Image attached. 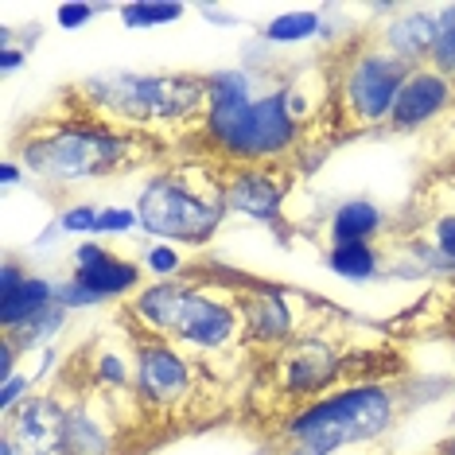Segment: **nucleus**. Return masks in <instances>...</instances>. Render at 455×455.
Here are the masks:
<instances>
[{"instance_id": "nucleus-1", "label": "nucleus", "mask_w": 455, "mask_h": 455, "mask_svg": "<svg viewBox=\"0 0 455 455\" xmlns=\"http://www.w3.org/2000/svg\"><path fill=\"white\" fill-rule=\"evenodd\" d=\"M55 113H36L12 137V152L44 183H86L129 175L140 164H152L164 152V137L113 125L94 113L75 90L55 98Z\"/></svg>"}, {"instance_id": "nucleus-29", "label": "nucleus", "mask_w": 455, "mask_h": 455, "mask_svg": "<svg viewBox=\"0 0 455 455\" xmlns=\"http://www.w3.org/2000/svg\"><path fill=\"white\" fill-rule=\"evenodd\" d=\"M24 59H28V51H20V47H0V70H4V75H12V70L24 67Z\"/></svg>"}, {"instance_id": "nucleus-24", "label": "nucleus", "mask_w": 455, "mask_h": 455, "mask_svg": "<svg viewBox=\"0 0 455 455\" xmlns=\"http://www.w3.org/2000/svg\"><path fill=\"white\" fill-rule=\"evenodd\" d=\"M98 214H101V206H94V203L63 206V211L55 214V230H63V234H98Z\"/></svg>"}, {"instance_id": "nucleus-2", "label": "nucleus", "mask_w": 455, "mask_h": 455, "mask_svg": "<svg viewBox=\"0 0 455 455\" xmlns=\"http://www.w3.org/2000/svg\"><path fill=\"white\" fill-rule=\"evenodd\" d=\"M211 101L199 132L188 140L199 144L203 160L219 168H250V164H288L299 152H307L315 125L296 117L292 109V82L253 94L257 75L245 67L214 70Z\"/></svg>"}, {"instance_id": "nucleus-27", "label": "nucleus", "mask_w": 455, "mask_h": 455, "mask_svg": "<svg viewBox=\"0 0 455 455\" xmlns=\"http://www.w3.org/2000/svg\"><path fill=\"white\" fill-rule=\"evenodd\" d=\"M132 226H140L137 211H129V206H101V214H98V234H129Z\"/></svg>"}, {"instance_id": "nucleus-23", "label": "nucleus", "mask_w": 455, "mask_h": 455, "mask_svg": "<svg viewBox=\"0 0 455 455\" xmlns=\"http://www.w3.org/2000/svg\"><path fill=\"white\" fill-rule=\"evenodd\" d=\"M140 265L148 268L156 281H175V276L188 268V265H183V253L175 250V245H148L144 257H140Z\"/></svg>"}, {"instance_id": "nucleus-28", "label": "nucleus", "mask_w": 455, "mask_h": 455, "mask_svg": "<svg viewBox=\"0 0 455 455\" xmlns=\"http://www.w3.org/2000/svg\"><path fill=\"white\" fill-rule=\"evenodd\" d=\"M16 358H20V350L8 343V339H0V381L16 378Z\"/></svg>"}, {"instance_id": "nucleus-22", "label": "nucleus", "mask_w": 455, "mask_h": 455, "mask_svg": "<svg viewBox=\"0 0 455 455\" xmlns=\"http://www.w3.org/2000/svg\"><path fill=\"white\" fill-rule=\"evenodd\" d=\"M428 67L455 82V4L436 8V44H432Z\"/></svg>"}, {"instance_id": "nucleus-17", "label": "nucleus", "mask_w": 455, "mask_h": 455, "mask_svg": "<svg viewBox=\"0 0 455 455\" xmlns=\"http://www.w3.org/2000/svg\"><path fill=\"white\" fill-rule=\"evenodd\" d=\"M386 211L374 203V199H347L331 211V222H327V234H331V245H347V242H378L386 234Z\"/></svg>"}, {"instance_id": "nucleus-9", "label": "nucleus", "mask_w": 455, "mask_h": 455, "mask_svg": "<svg viewBox=\"0 0 455 455\" xmlns=\"http://www.w3.org/2000/svg\"><path fill=\"white\" fill-rule=\"evenodd\" d=\"M237 312H242V343L250 362H261L276 350H284L292 339H299V307L304 299L292 296L288 288H276L268 281H253V276L237 273L234 281Z\"/></svg>"}, {"instance_id": "nucleus-16", "label": "nucleus", "mask_w": 455, "mask_h": 455, "mask_svg": "<svg viewBox=\"0 0 455 455\" xmlns=\"http://www.w3.org/2000/svg\"><path fill=\"white\" fill-rule=\"evenodd\" d=\"M381 47L393 51L397 59H405L412 67H428L432 59V44H436V8H401L393 12L389 24L378 28Z\"/></svg>"}, {"instance_id": "nucleus-21", "label": "nucleus", "mask_w": 455, "mask_h": 455, "mask_svg": "<svg viewBox=\"0 0 455 455\" xmlns=\"http://www.w3.org/2000/svg\"><path fill=\"white\" fill-rule=\"evenodd\" d=\"M188 8L175 4V0H132V4H121L117 16L129 32H148V28H164V24H175L183 20Z\"/></svg>"}, {"instance_id": "nucleus-32", "label": "nucleus", "mask_w": 455, "mask_h": 455, "mask_svg": "<svg viewBox=\"0 0 455 455\" xmlns=\"http://www.w3.org/2000/svg\"><path fill=\"white\" fill-rule=\"evenodd\" d=\"M451 432H455V412H451Z\"/></svg>"}, {"instance_id": "nucleus-11", "label": "nucleus", "mask_w": 455, "mask_h": 455, "mask_svg": "<svg viewBox=\"0 0 455 455\" xmlns=\"http://www.w3.org/2000/svg\"><path fill=\"white\" fill-rule=\"evenodd\" d=\"M4 440L16 455H67V401L32 393L12 417H4Z\"/></svg>"}, {"instance_id": "nucleus-6", "label": "nucleus", "mask_w": 455, "mask_h": 455, "mask_svg": "<svg viewBox=\"0 0 455 455\" xmlns=\"http://www.w3.org/2000/svg\"><path fill=\"white\" fill-rule=\"evenodd\" d=\"M226 214H230V206H226L222 168L211 160L164 168L137 195V219L144 234L195 245V250L214 242Z\"/></svg>"}, {"instance_id": "nucleus-15", "label": "nucleus", "mask_w": 455, "mask_h": 455, "mask_svg": "<svg viewBox=\"0 0 455 455\" xmlns=\"http://www.w3.org/2000/svg\"><path fill=\"white\" fill-rule=\"evenodd\" d=\"M51 304H55V281L24 268L16 257H4L0 265V327L12 331Z\"/></svg>"}, {"instance_id": "nucleus-31", "label": "nucleus", "mask_w": 455, "mask_h": 455, "mask_svg": "<svg viewBox=\"0 0 455 455\" xmlns=\"http://www.w3.org/2000/svg\"><path fill=\"white\" fill-rule=\"evenodd\" d=\"M432 455H455V432H451V436H443L436 448H432Z\"/></svg>"}, {"instance_id": "nucleus-19", "label": "nucleus", "mask_w": 455, "mask_h": 455, "mask_svg": "<svg viewBox=\"0 0 455 455\" xmlns=\"http://www.w3.org/2000/svg\"><path fill=\"white\" fill-rule=\"evenodd\" d=\"M323 36V16L319 12H284V16H273L268 24L261 28V39L273 47H288V44H307V39H319Z\"/></svg>"}, {"instance_id": "nucleus-13", "label": "nucleus", "mask_w": 455, "mask_h": 455, "mask_svg": "<svg viewBox=\"0 0 455 455\" xmlns=\"http://www.w3.org/2000/svg\"><path fill=\"white\" fill-rule=\"evenodd\" d=\"M78 284H86L94 296L109 299H121V296H137L144 288V265L132 261V257H121L106 250L101 242L86 237V242L75 250V268H70Z\"/></svg>"}, {"instance_id": "nucleus-12", "label": "nucleus", "mask_w": 455, "mask_h": 455, "mask_svg": "<svg viewBox=\"0 0 455 455\" xmlns=\"http://www.w3.org/2000/svg\"><path fill=\"white\" fill-rule=\"evenodd\" d=\"M113 401L90 386L67 401V455H117L121 451V417L109 412Z\"/></svg>"}, {"instance_id": "nucleus-3", "label": "nucleus", "mask_w": 455, "mask_h": 455, "mask_svg": "<svg viewBox=\"0 0 455 455\" xmlns=\"http://www.w3.org/2000/svg\"><path fill=\"white\" fill-rule=\"evenodd\" d=\"M412 70V63L381 47L378 32H358L350 44L335 47V59H327V101L319 121L327 140L335 144L386 125Z\"/></svg>"}, {"instance_id": "nucleus-26", "label": "nucleus", "mask_w": 455, "mask_h": 455, "mask_svg": "<svg viewBox=\"0 0 455 455\" xmlns=\"http://www.w3.org/2000/svg\"><path fill=\"white\" fill-rule=\"evenodd\" d=\"M98 12H109V8L106 4H82V0H67V4L55 8V24L63 28V32H78V28H86Z\"/></svg>"}, {"instance_id": "nucleus-5", "label": "nucleus", "mask_w": 455, "mask_h": 455, "mask_svg": "<svg viewBox=\"0 0 455 455\" xmlns=\"http://www.w3.org/2000/svg\"><path fill=\"white\" fill-rule=\"evenodd\" d=\"M397 389L386 381H350L323 393L281 424V455H331L386 436L397 417Z\"/></svg>"}, {"instance_id": "nucleus-10", "label": "nucleus", "mask_w": 455, "mask_h": 455, "mask_svg": "<svg viewBox=\"0 0 455 455\" xmlns=\"http://www.w3.org/2000/svg\"><path fill=\"white\" fill-rule=\"evenodd\" d=\"M222 188L230 214H242L261 226H281L288 195L296 191L292 164H250V168H222Z\"/></svg>"}, {"instance_id": "nucleus-7", "label": "nucleus", "mask_w": 455, "mask_h": 455, "mask_svg": "<svg viewBox=\"0 0 455 455\" xmlns=\"http://www.w3.org/2000/svg\"><path fill=\"white\" fill-rule=\"evenodd\" d=\"M121 323L132 335V366H137V381H132V409L144 412L148 420H183L203 401V386L211 381L214 370L203 366L191 350L175 347L172 339L152 335V331L137 327L121 312Z\"/></svg>"}, {"instance_id": "nucleus-4", "label": "nucleus", "mask_w": 455, "mask_h": 455, "mask_svg": "<svg viewBox=\"0 0 455 455\" xmlns=\"http://www.w3.org/2000/svg\"><path fill=\"white\" fill-rule=\"evenodd\" d=\"M94 113H101L113 125H125L137 132L180 129L199 132L211 101V82L206 75H94L78 86H70Z\"/></svg>"}, {"instance_id": "nucleus-8", "label": "nucleus", "mask_w": 455, "mask_h": 455, "mask_svg": "<svg viewBox=\"0 0 455 455\" xmlns=\"http://www.w3.org/2000/svg\"><path fill=\"white\" fill-rule=\"evenodd\" d=\"M253 366L265 370V374H257V378L273 386V397H281V405H288V417H292V412H299L304 405H312V401H319L323 393L335 389L350 362L343 355V343H335V335H327V331H319V327H307L304 335L292 339L284 350L253 362Z\"/></svg>"}, {"instance_id": "nucleus-30", "label": "nucleus", "mask_w": 455, "mask_h": 455, "mask_svg": "<svg viewBox=\"0 0 455 455\" xmlns=\"http://www.w3.org/2000/svg\"><path fill=\"white\" fill-rule=\"evenodd\" d=\"M20 175H24V164H20V160H4V164H0V183H4V188H12Z\"/></svg>"}, {"instance_id": "nucleus-18", "label": "nucleus", "mask_w": 455, "mask_h": 455, "mask_svg": "<svg viewBox=\"0 0 455 455\" xmlns=\"http://www.w3.org/2000/svg\"><path fill=\"white\" fill-rule=\"evenodd\" d=\"M386 245L378 242H347V245H327V268L335 276H343L350 284H362V281H378L386 276Z\"/></svg>"}, {"instance_id": "nucleus-20", "label": "nucleus", "mask_w": 455, "mask_h": 455, "mask_svg": "<svg viewBox=\"0 0 455 455\" xmlns=\"http://www.w3.org/2000/svg\"><path fill=\"white\" fill-rule=\"evenodd\" d=\"M67 307H59V304H51V307H44L39 315H32L28 323H20V327H12V331H4V339L12 343L20 355H28V350H36V347H47L51 339H59V331L67 327Z\"/></svg>"}, {"instance_id": "nucleus-14", "label": "nucleus", "mask_w": 455, "mask_h": 455, "mask_svg": "<svg viewBox=\"0 0 455 455\" xmlns=\"http://www.w3.org/2000/svg\"><path fill=\"white\" fill-rule=\"evenodd\" d=\"M451 101H455V82L443 78L440 70H432V67H417L405 86H401L397 101H393L386 129L389 132H417L428 125V121H436Z\"/></svg>"}, {"instance_id": "nucleus-25", "label": "nucleus", "mask_w": 455, "mask_h": 455, "mask_svg": "<svg viewBox=\"0 0 455 455\" xmlns=\"http://www.w3.org/2000/svg\"><path fill=\"white\" fill-rule=\"evenodd\" d=\"M55 304L67 312H78V307H101L106 299L94 296L86 284H78L75 276H63V281H55Z\"/></svg>"}]
</instances>
